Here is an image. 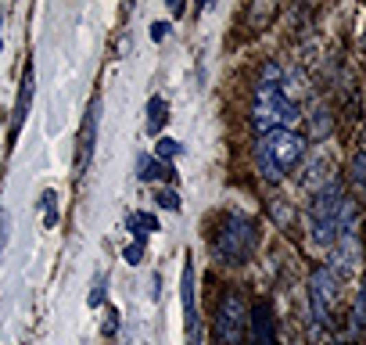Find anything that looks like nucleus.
Instances as JSON below:
<instances>
[{
  "label": "nucleus",
  "mask_w": 366,
  "mask_h": 345,
  "mask_svg": "<svg viewBox=\"0 0 366 345\" xmlns=\"http://www.w3.org/2000/svg\"><path fill=\"white\" fill-rule=\"evenodd\" d=\"M312 238L320 245H334L341 241V234L352 227V201L345 198L341 183L330 180L320 194L312 198Z\"/></svg>",
  "instance_id": "obj_1"
},
{
  "label": "nucleus",
  "mask_w": 366,
  "mask_h": 345,
  "mask_svg": "<svg viewBox=\"0 0 366 345\" xmlns=\"http://www.w3.org/2000/svg\"><path fill=\"white\" fill-rule=\"evenodd\" d=\"M301 159H306V140H301L295 130H273V133H266L259 140V148H255L259 172H262L269 183H280Z\"/></svg>",
  "instance_id": "obj_2"
},
{
  "label": "nucleus",
  "mask_w": 366,
  "mask_h": 345,
  "mask_svg": "<svg viewBox=\"0 0 366 345\" xmlns=\"http://www.w3.org/2000/svg\"><path fill=\"white\" fill-rule=\"evenodd\" d=\"M301 122L298 104L284 93V87L277 80H262L255 90V130L259 137L273 133V130H295Z\"/></svg>",
  "instance_id": "obj_3"
},
{
  "label": "nucleus",
  "mask_w": 366,
  "mask_h": 345,
  "mask_svg": "<svg viewBox=\"0 0 366 345\" xmlns=\"http://www.w3.org/2000/svg\"><path fill=\"white\" fill-rule=\"evenodd\" d=\"M251 248H255V227H251V219L241 216V212H230L222 216V223L212 238V252L219 263H230V266H241Z\"/></svg>",
  "instance_id": "obj_4"
},
{
  "label": "nucleus",
  "mask_w": 366,
  "mask_h": 345,
  "mask_svg": "<svg viewBox=\"0 0 366 345\" xmlns=\"http://www.w3.org/2000/svg\"><path fill=\"white\" fill-rule=\"evenodd\" d=\"M244 327H248V302L241 295H222L216 306V335L222 345H241L244 342Z\"/></svg>",
  "instance_id": "obj_5"
},
{
  "label": "nucleus",
  "mask_w": 366,
  "mask_h": 345,
  "mask_svg": "<svg viewBox=\"0 0 366 345\" xmlns=\"http://www.w3.org/2000/svg\"><path fill=\"white\" fill-rule=\"evenodd\" d=\"M309 302H312V317L320 324H330V309L338 302V274H330L327 266H320L309 280Z\"/></svg>",
  "instance_id": "obj_6"
},
{
  "label": "nucleus",
  "mask_w": 366,
  "mask_h": 345,
  "mask_svg": "<svg viewBox=\"0 0 366 345\" xmlns=\"http://www.w3.org/2000/svg\"><path fill=\"white\" fill-rule=\"evenodd\" d=\"M98 122H101V98L93 93L90 98V108L83 115V130H79V144H76V177H83L90 169V159H93V148H98Z\"/></svg>",
  "instance_id": "obj_7"
},
{
  "label": "nucleus",
  "mask_w": 366,
  "mask_h": 345,
  "mask_svg": "<svg viewBox=\"0 0 366 345\" xmlns=\"http://www.w3.org/2000/svg\"><path fill=\"white\" fill-rule=\"evenodd\" d=\"M180 299H183V324H187V345H201V317H198V295H194V263H183L180 280Z\"/></svg>",
  "instance_id": "obj_8"
},
{
  "label": "nucleus",
  "mask_w": 366,
  "mask_h": 345,
  "mask_svg": "<svg viewBox=\"0 0 366 345\" xmlns=\"http://www.w3.org/2000/svg\"><path fill=\"white\" fill-rule=\"evenodd\" d=\"M244 338H248L251 345H277V320H273V309H269V302H255V306L248 309Z\"/></svg>",
  "instance_id": "obj_9"
},
{
  "label": "nucleus",
  "mask_w": 366,
  "mask_h": 345,
  "mask_svg": "<svg viewBox=\"0 0 366 345\" xmlns=\"http://www.w3.org/2000/svg\"><path fill=\"white\" fill-rule=\"evenodd\" d=\"M33 90H36V72H33V65H25L19 98H14V112H11V140H19V130L25 126V119H29V108H33Z\"/></svg>",
  "instance_id": "obj_10"
},
{
  "label": "nucleus",
  "mask_w": 366,
  "mask_h": 345,
  "mask_svg": "<svg viewBox=\"0 0 366 345\" xmlns=\"http://www.w3.org/2000/svg\"><path fill=\"white\" fill-rule=\"evenodd\" d=\"M137 177L140 180H172V177H176V169H172L169 162H151L148 159V155H140V159H137Z\"/></svg>",
  "instance_id": "obj_11"
},
{
  "label": "nucleus",
  "mask_w": 366,
  "mask_h": 345,
  "mask_svg": "<svg viewBox=\"0 0 366 345\" xmlns=\"http://www.w3.org/2000/svg\"><path fill=\"white\" fill-rule=\"evenodd\" d=\"M130 230H133L137 245H144L148 234H155V230H158V219H155V216H148V212H133V216H130Z\"/></svg>",
  "instance_id": "obj_12"
},
{
  "label": "nucleus",
  "mask_w": 366,
  "mask_h": 345,
  "mask_svg": "<svg viewBox=\"0 0 366 345\" xmlns=\"http://www.w3.org/2000/svg\"><path fill=\"white\" fill-rule=\"evenodd\" d=\"M165 119H169V104H165V98H151V101H148V133H158Z\"/></svg>",
  "instance_id": "obj_13"
},
{
  "label": "nucleus",
  "mask_w": 366,
  "mask_h": 345,
  "mask_svg": "<svg viewBox=\"0 0 366 345\" xmlns=\"http://www.w3.org/2000/svg\"><path fill=\"white\" fill-rule=\"evenodd\" d=\"M40 201H43V227L51 230L58 223V198H54V191H47Z\"/></svg>",
  "instance_id": "obj_14"
},
{
  "label": "nucleus",
  "mask_w": 366,
  "mask_h": 345,
  "mask_svg": "<svg viewBox=\"0 0 366 345\" xmlns=\"http://www.w3.org/2000/svg\"><path fill=\"white\" fill-rule=\"evenodd\" d=\"M155 201H158L162 209H169V212H180V198H176V191H158Z\"/></svg>",
  "instance_id": "obj_15"
},
{
  "label": "nucleus",
  "mask_w": 366,
  "mask_h": 345,
  "mask_svg": "<svg viewBox=\"0 0 366 345\" xmlns=\"http://www.w3.org/2000/svg\"><path fill=\"white\" fill-rule=\"evenodd\" d=\"M8 238H11V212L0 209V256H4V248H8Z\"/></svg>",
  "instance_id": "obj_16"
},
{
  "label": "nucleus",
  "mask_w": 366,
  "mask_h": 345,
  "mask_svg": "<svg viewBox=\"0 0 366 345\" xmlns=\"http://www.w3.org/2000/svg\"><path fill=\"white\" fill-rule=\"evenodd\" d=\"M180 151H183L180 140H169V137L158 140V159H172V155H180Z\"/></svg>",
  "instance_id": "obj_17"
},
{
  "label": "nucleus",
  "mask_w": 366,
  "mask_h": 345,
  "mask_svg": "<svg viewBox=\"0 0 366 345\" xmlns=\"http://www.w3.org/2000/svg\"><path fill=\"white\" fill-rule=\"evenodd\" d=\"M104 285H108V277H104V274H101L98 280H93V291H90V299H87V302H90L93 309H98V306L104 302Z\"/></svg>",
  "instance_id": "obj_18"
},
{
  "label": "nucleus",
  "mask_w": 366,
  "mask_h": 345,
  "mask_svg": "<svg viewBox=\"0 0 366 345\" xmlns=\"http://www.w3.org/2000/svg\"><path fill=\"white\" fill-rule=\"evenodd\" d=\"M101 327H104V335H115V331H119V313L108 309V320H104Z\"/></svg>",
  "instance_id": "obj_19"
},
{
  "label": "nucleus",
  "mask_w": 366,
  "mask_h": 345,
  "mask_svg": "<svg viewBox=\"0 0 366 345\" xmlns=\"http://www.w3.org/2000/svg\"><path fill=\"white\" fill-rule=\"evenodd\" d=\"M140 259H144V245H130V248H126V263H140Z\"/></svg>",
  "instance_id": "obj_20"
},
{
  "label": "nucleus",
  "mask_w": 366,
  "mask_h": 345,
  "mask_svg": "<svg viewBox=\"0 0 366 345\" xmlns=\"http://www.w3.org/2000/svg\"><path fill=\"white\" fill-rule=\"evenodd\" d=\"M352 180L356 183L363 180V151H356V159H352Z\"/></svg>",
  "instance_id": "obj_21"
},
{
  "label": "nucleus",
  "mask_w": 366,
  "mask_h": 345,
  "mask_svg": "<svg viewBox=\"0 0 366 345\" xmlns=\"http://www.w3.org/2000/svg\"><path fill=\"white\" fill-rule=\"evenodd\" d=\"M165 33H169V25H165V22H155V25H151V40H162Z\"/></svg>",
  "instance_id": "obj_22"
}]
</instances>
